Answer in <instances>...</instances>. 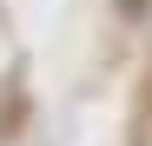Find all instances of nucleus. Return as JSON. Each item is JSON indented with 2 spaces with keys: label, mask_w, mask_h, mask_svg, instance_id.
Wrapping results in <instances>:
<instances>
[]
</instances>
